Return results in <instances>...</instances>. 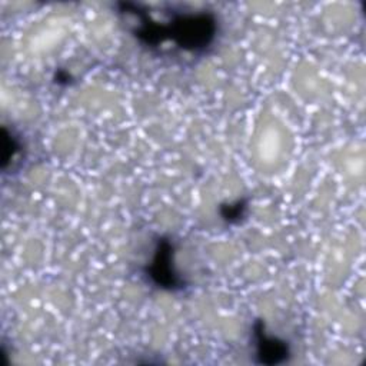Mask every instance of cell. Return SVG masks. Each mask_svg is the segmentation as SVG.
I'll list each match as a JSON object with an SVG mask.
<instances>
[{
    "instance_id": "obj_1",
    "label": "cell",
    "mask_w": 366,
    "mask_h": 366,
    "mask_svg": "<svg viewBox=\"0 0 366 366\" xmlns=\"http://www.w3.org/2000/svg\"><path fill=\"white\" fill-rule=\"evenodd\" d=\"M119 9L137 19L133 34L149 47L172 40L182 50L202 53L216 37L217 20L210 11H172L166 21H159L136 3H119Z\"/></svg>"
},
{
    "instance_id": "obj_2",
    "label": "cell",
    "mask_w": 366,
    "mask_h": 366,
    "mask_svg": "<svg viewBox=\"0 0 366 366\" xmlns=\"http://www.w3.org/2000/svg\"><path fill=\"white\" fill-rule=\"evenodd\" d=\"M173 257L174 246L170 239L159 237L152 260L149 262L144 272L157 287L166 290H182L186 283L177 273Z\"/></svg>"
},
{
    "instance_id": "obj_3",
    "label": "cell",
    "mask_w": 366,
    "mask_h": 366,
    "mask_svg": "<svg viewBox=\"0 0 366 366\" xmlns=\"http://www.w3.org/2000/svg\"><path fill=\"white\" fill-rule=\"evenodd\" d=\"M253 339H254V356L256 362L262 365H280L286 362L290 356V347L287 342L279 339L277 336L267 335L264 330V323L256 320L253 325Z\"/></svg>"
},
{
    "instance_id": "obj_4",
    "label": "cell",
    "mask_w": 366,
    "mask_h": 366,
    "mask_svg": "<svg viewBox=\"0 0 366 366\" xmlns=\"http://www.w3.org/2000/svg\"><path fill=\"white\" fill-rule=\"evenodd\" d=\"M20 143L13 136V133H9L6 127H3V143H1V167L3 170L7 169L9 162L19 153Z\"/></svg>"
},
{
    "instance_id": "obj_5",
    "label": "cell",
    "mask_w": 366,
    "mask_h": 366,
    "mask_svg": "<svg viewBox=\"0 0 366 366\" xmlns=\"http://www.w3.org/2000/svg\"><path fill=\"white\" fill-rule=\"evenodd\" d=\"M222 217L229 223H237L246 214V203L244 200H237L236 203L222 204L220 206Z\"/></svg>"
}]
</instances>
